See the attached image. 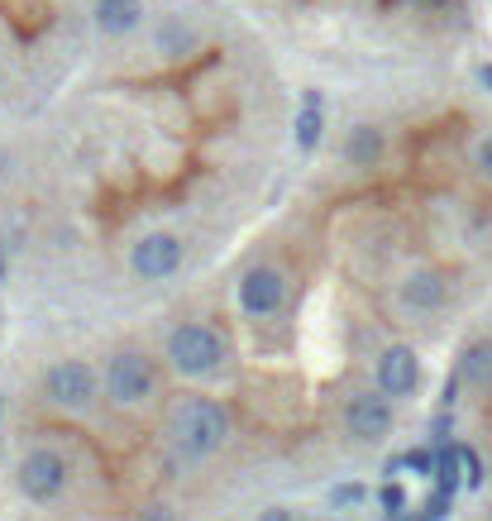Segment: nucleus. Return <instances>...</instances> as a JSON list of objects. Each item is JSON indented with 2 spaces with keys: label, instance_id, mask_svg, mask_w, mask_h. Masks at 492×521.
Listing matches in <instances>:
<instances>
[{
  "label": "nucleus",
  "instance_id": "nucleus-1",
  "mask_svg": "<svg viewBox=\"0 0 492 521\" xmlns=\"http://www.w3.org/2000/svg\"><path fill=\"white\" fill-rule=\"evenodd\" d=\"M172 435H177V445L187 455H211V450L225 445V435H230V416L211 397H187L177 407V416H172Z\"/></svg>",
  "mask_w": 492,
  "mask_h": 521
},
{
  "label": "nucleus",
  "instance_id": "nucleus-2",
  "mask_svg": "<svg viewBox=\"0 0 492 521\" xmlns=\"http://www.w3.org/2000/svg\"><path fill=\"white\" fill-rule=\"evenodd\" d=\"M168 364H172V373H182V378H211V373L225 364V340H220L211 326L187 321V326H177L168 335Z\"/></svg>",
  "mask_w": 492,
  "mask_h": 521
},
{
  "label": "nucleus",
  "instance_id": "nucleus-3",
  "mask_svg": "<svg viewBox=\"0 0 492 521\" xmlns=\"http://www.w3.org/2000/svg\"><path fill=\"white\" fill-rule=\"evenodd\" d=\"M43 397L63 412H86L96 402V373L86 369L82 359H58L43 373Z\"/></svg>",
  "mask_w": 492,
  "mask_h": 521
},
{
  "label": "nucleus",
  "instance_id": "nucleus-4",
  "mask_svg": "<svg viewBox=\"0 0 492 521\" xmlns=\"http://www.w3.org/2000/svg\"><path fill=\"white\" fill-rule=\"evenodd\" d=\"M15 483H20V493L29 502L48 507L67 488V459L58 450H29L20 459V469H15Z\"/></svg>",
  "mask_w": 492,
  "mask_h": 521
},
{
  "label": "nucleus",
  "instance_id": "nucleus-5",
  "mask_svg": "<svg viewBox=\"0 0 492 521\" xmlns=\"http://www.w3.org/2000/svg\"><path fill=\"white\" fill-rule=\"evenodd\" d=\"M106 397L120 402V407H139L144 397L153 392V364L139 354V349H120L115 359L106 364Z\"/></svg>",
  "mask_w": 492,
  "mask_h": 521
},
{
  "label": "nucleus",
  "instance_id": "nucleus-6",
  "mask_svg": "<svg viewBox=\"0 0 492 521\" xmlns=\"http://www.w3.org/2000/svg\"><path fill=\"white\" fill-rule=\"evenodd\" d=\"M282 302H287V278H282V268L258 263V268H249V273L239 278V306H244L249 316H273Z\"/></svg>",
  "mask_w": 492,
  "mask_h": 521
},
{
  "label": "nucleus",
  "instance_id": "nucleus-7",
  "mask_svg": "<svg viewBox=\"0 0 492 521\" xmlns=\"http://www.w3.org/2000/svg\"><path fill=\"white\" fill-rule=\"evenodd\" d=\"M344 426L354 440H383L392 431V402H387V392H354L349 402H344Z\"/></svg>",
  "mask_w": 492,
  "mask_h": 521
},
{
  "label": "nucleus",
  "instance_id": "nucleus-8",
  "mask_svg": "<svg viewBox=\"0 0 492 521\" xmlns=\"http://www.w3.org/2000/svg\"><path fill=\"white\" fill-rule=\"evenodd\" d=\"M177 263H182V239L177 235H144L134 249H129V268H134L139 278H149V283L172 278Z\"/></svg>",
  "mask_w": 492,
  "mask_h": 521
},
{
  "label": "nucleus",
  "instance_id": "nucleus-9",
  "mask_svg": "<svg viewBox=\"0 0 492 521\" xmlns=\"http://www.w3.org/2000/svg\"><path fill=\"white\" fill-rule=\"evenodd\" d=\"M416 383H421V359H416V349H407V345L383 349V359H378V388H383L387 397H407V392H416Z\"/></svg>",
  "mask_w": 492,
  "mask_h": 521
},
{
  "label": "nucleus",
  "instance_id": "nucleus-10",
  "mask_svg": "<svg viewBox=\"0 0 492 521\" xmlns=\"http://www.w3.org/2000/svg\"><path fill=\"white\" fill-rule=\"evenodd\" d=\"M96 29L110 34V39H120V34H134L139 20H144V0H96Z\"/></svg>",
  "mask_w": 492,
  "mask_h": 521
},
{
  "label": "nucleus",
  "instance_id": "nucleus-11",
  "mask_svg": "<svg viewBox=\"0 0 492 521\" xmlns=\"http://www.w3.org/2000/svg\"><path fill=\"white\" fill-rule=\"evenodd\" d=\"M402 306H411V311H435V306L445 302V278L435 273V268H416L407 283H402Z\"/></svg>",
  "mask_w": 492,
  "mask_h": 521
},
{
  "label": "nucleus",
  "instance_id": "nucleus-12",
  "mask_svg": "<svg viewBox=\"0 0 492 521\" xmlns=\"http://www.w3.org/2000/svg\"><path fill=\"white\" fill-rule=\"evenodd\" d=\"M321 134H325V101H321V91H306L297 110V149L311 153L321 144Z\"/></svg>",
  "mask_w": 492,
  "mask_h": 521
},
{
  "label": "nucleus",
  "instance_id": "nucleus-13",
  "mask_svg": "<svg viewBox=\"0 0 492 521\" xmlns=\"http://www.w3.org/2000/svg\"><path fill=\"white\" fill-rule=\"evenodd\" d=\"M459 378L478 392L492 388V340H473V345L459 354Z\"/></svg>",
  "mask_w": 492,
  "mask_h": 521
},
{
  "label": "nucleus",
  "instance_id": "nucleus-14",
  "mask_svg": "<svg viewBox=\"0 0 492 521\" xmlns=\"http://www.w3.org/2000/svg\"><path fill=\"white\" fill-rule=\"evenodd\" d=\"M344 158H349L354 168H373V163L383 158V134L373 130V125H354L349 139H344Z\"/></svg>",
  "mask_w": 492,
  "mask_h": 521
},
{
  "label": "nucleus",
  "instance_id": "nucleus-15",
  "mask_svg": "<svg viewBox=\"0 0 492 521\" xmlns=\"http://www.w3.org/2000/svg\"><path fill=\"white\" fill-rule=\"evenodd\" d=\"M450 498L454 493H445V488H435L426 502H421V512H416V521H445L450 517Z\"/></svg>",
  "mask_w": 492,
  "mask_h": 521
},
{
  "label": "nucleus",
  "instance_id": "nucleus-16",
  "mask_svg": "<svg viewBox=\"0 0 492 521\" xmlns=\"http://www.w3.org/2000/svg\"><path fill=\"white\" fill-rule=\"evenodd\" d=\"M378 502H383V512H387V517H402V512H407V488H402L397 478H387V483H383V493H378Z\"/></svg>",
  "mask_w": 492,
  "mask_h": 521
},
{
  "label": "nucleus",
  "instance_id": "nucleus-17",
  "mask_svg": "<svg viewBox=\"0 0 492 521\" xmlns=\"http://www.w3.org/2000/svg\"><path fill=\"white\" fill-rule=\"evenodd\" d=\"M459 469H464V488H478L483 483V459L473 445H459Z\"/></svg>",
  "mask_w": 492,
  "mask_h": 521
},
{
  "label": "nucleus",
  "instance_id": "nucleus-18",
  "mask_svg": "<svg viewBox=\"0 0 492 521\" xmlns=\"http://www.w3.org/2000/svg\"><path fill=\"white\" fill-rule=\"evenodd\" d=\"M402 464H407L411 474L430 478V474H435V450H407V455H402Z\"/></svg>",
  "mask_w": 492,
  "mask_h": 521
},
{
  "label": "nucleus",
  "instance_id": "nucleus-19",
  "mask_svg": "<svg viewBox=\"0 0 492 521\" xmlns=\"http://www.w3.org/2000/svg\"><path fill=\"white\" fill-rule=\"evenodd\" d=\"M359 498H364L359 483H340V488H335V507H349V502H359Z\"/></svg>",
  "mask_w": 492,
  "mask_h": 521
},
{
  "label": "nucleus",
  "instance_id": "nucleus-20",
  "mask_svg": "<svg viewBox=\"0 0 492 521\" xmlns=\"http://www.w3.org/2000/svg\"><path fill=\"white\" fill-rule=\"evenodd\" d=\"M478 173H483V177L492 182V134L483 139V144H478Z\"/></svg>",
  "mask_w": 492,
  "mask_h": 521
},
{
  "label": "nucleus",
  "instance_id": "nucleus-21",
  "mask_svg": "<svg viewBox=\"0 0 492 521\" xmlns=\"http://www.w3.org/2000/svg\"><path fill=\"white\" fill-rule=\"evenodd\" d=\"M258 521H292V512H287V507H268Z\"/></svg>",
  "mask_w": 492,
  "mask_h": 521
},
{
  "label": "nucleus",
  "instance_id": "nucleus-22",
  "mask_svg": "<svg viewBox=\"0 0 492 521\" xmlns=\"http://www.w3.org/2000/svg\"><path fill=\"white\" fill-rule=\"evenodd\" d=\"M144 521H172V512H168V507H149V512H144Z\"/></svg>",
  "mask_w": 492,
  "mask_h": 521
},
{
  "label": "nucleus",
  "instance_id": "nucleus-23",
  "mask_svg": "<svg viewBox=\"0 0 492 521\" xmlns=\"http://www.w3.org/2000/svg\"><path fill=\"white\" fill-rule=\"evenodd\" d=\"M478 82H483V87L492 91V63H483V67H478Z\"/></svg>",
  "mask_w": 492,
  "mask_h": 521
},
{
  "label": "nucleus",
  "instance_id": "nucleus-24",
  "mask_svg": "<svg viewBox=\"0 0 492 521\" xmlns=\"http://www.w3.org/2000/svg\"><path fill=\"white\" fill-rule=\"evenodd\" d=\"M421 5H430V10H440V5H450V0H421Z\"/></svg>",
  "mask_w": 492,
  "mask_h": 521
},
{
  "label": "nucleus",
  "instance_id": "nucleus-25",
  "mask_svg": "<svg viewBox=\"0 0 492 521\" xmlns=\"http://www.w3.org/2000/svg\"><path fill=\"white\" fill-rule=\"evenodd\" d=\"M0 278H5V244H0Z\"/></svg>",
  "mask_w": 492,
  "mask_h": 521
}]
</instances>
